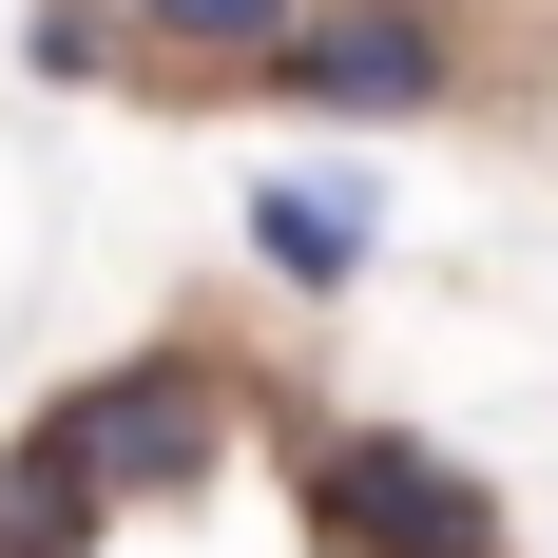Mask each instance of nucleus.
Instances as JSON below:
<instances>
[{
  "label": "nucleus",
  "instance_id": "423d86ee",
  "mask_svg": "<svg viewBox=\"0 0 558 558\" xmlns=\"http://www.w3.org/2000/svg\"><path fill=\"white\" fill-rule=\"evenodd\" d=\"M97 520H116V482H97L77 444H58V424H39L20 462H0V558H97Z\"/></svg>",
  "mask_w": 558,
  "mask_h": 558
},
{
  "label": "nucleus",
  "instance_id": "f03ea898",
  "mask_svg": "<svg viewBox=\"0 0 558 558\" xmlns=\"http://www.w3.org/2000/svg\"><path fill=\"white\" fill-rule=\"evenodd\" d=\"M39 424L116 482V520L135 501H213L231 424H251V366H231V347H135V366H97V386H58Z\"/></svg>",
  "mask_w": 558,
  "mask_h": 558
},
{
  "label": "nucleus",
  "instance_id": "0eeeda50",
  "mask_svg": "<svg viewBox=\"0 0 558 558\" xmlns=\"http://www.w3.org/2000/svg\"><path fill=\"white\" fill-rule=\"evenodd\" d=\"M20 58H39V77H135V97H155V20H135V0H39Z\"/></svg>",
  "mask_w": 558,
  "mask_h": 558
},
{
  "label": "nucleus",
  "instance_id": "39448f33",
  "mask_svg": "<svg viewBox=\"0 0 558 558\" xmlns=\"http://www.w3.org/2000/svg\"><path fill=\"white\" fill-rule=\"evenodd\" d=\"M135 20H155V97H251L308 0H135Z\"/></svg>",
  "mask_w": 558,
  "mask_h": 558
},
{
  "label": "nucleus",
  "instance_id": "20e7f679",
  "mask_svg": "<svg viewBox=\"0 0 558 558\" xmlns=\"http://www.w3.org/2000/svg\"><path fill=\"white\" fill-rule=\"evenodd\" d=\"M251 251H270V289H366L386 213H366V173H270L251 193Z\"/></svg>",
  "mask_w": 558,
  "mask_h": 558
},
{
  "label": "nucleus",
  "instance_id": "7ed1b4c3",
  "mask_svg": "<svg viewBox=\"0 0 558 558\" xmlns=\"http://www.w3.org/2000/svg\"><path fill=\"white\" fill-rule=\"evenodd\" d=\"M251 97L347 116V135H404V116L462 97V39H444V0H308V20L270 39V77H251Z\"/></svg>",
  "mask_w": 558,
  "mask_h": 558
},
{
  "label": "nucleus",
  "instance_id": "f257e3e1",
  "mask_svg": "<svg viewBox=\"0 0 558 558\" xmlns=\"http://www.w3.org/2000/svg\"><path fill=\"white\" fill-rule=\"evenodd\" d=\"M308 558H501V482L424 424H289Z\"/></svg>",
  "mask_w": 558,
  "mask_h": 558
}]
</instances>
